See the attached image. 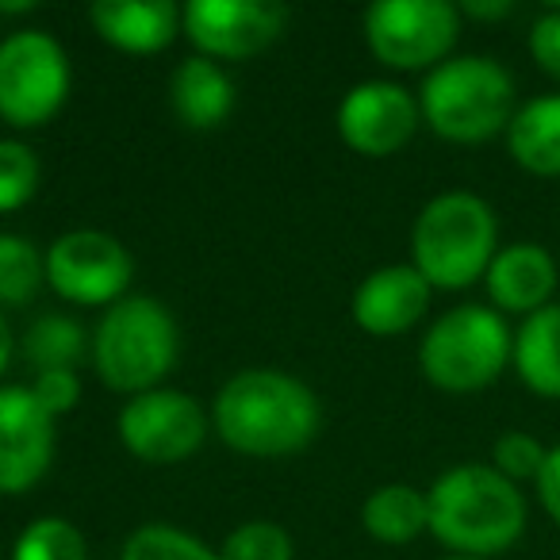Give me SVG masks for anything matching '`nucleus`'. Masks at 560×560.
Masks as SVG:
<instances>
[{"label":"nucleus","instance_id":"6","mask_svg":"<svg viewBox=\"0 0 560 560\" xmlns=\"http://www.w3.org/2000/svg\"><path fill=\"white\" fill-rule=\"evenodd\" d=\"M511 350L514 335L506 330L503 315L480 304H460L427 330L419 346V365L434 388L465 396L499 381Z\"/></svg>","mask_w":560,"mask_h":560},{"label":"nucleus","instance_id":"29","mask_svg":"<svg viewBox=\"0 0 560 560\" xmlns=\"http://www.w3.org/2000/svg\"><path fill=\"white\" fill-rule=\"evenodd\" d=\"M529 55L549 78L560 81V9H549L529 32Z\"/></svg>","mask_w":560,"mask_h":560},{"label":"nucleus","instance_id":"24","mask_svg":"<svg viewBox=\"0 0 560 560\" xmlns=\"http://www.w3.org/2000/svg\"><path fill=\"white\" fill-rule=\"evenodd\" d=\"M119 560H219V552H211L200 537L185 534V529L150 522L127 537Z\"/></svg>","mask_w":560,"mask_h":560},{"label":"nucleus","instance_id":"32","mask_svg":"<svg viewBox=\"0 0 560 560\" xmlns=\"http://www.w3.org/2000/svg\"><path fill=\"white\" fill-rule=\"evenodd\" d=\"M9 361H12V327H9V319L0 315V373L9 369Z\"/></svg>","mask_w":560,"mask_h":560},{"label":"nucleus","instance_id":"28","mask_svg":"<svg viewBox=\"0 0 560 560\" xmlns=\"http://www.w3.org/2000/svg\"><path fill=\"white\" fill-rule=\"evenodd\" d=\"M32 396L39 399V407L58 419V415H70L81 399V376L73 369H50V373H35Z\"/></svg>","mask_w":560,"mask_h":560},{"label":"nucleus","instance_id":"26","mask_svg":"<svg viewBox=\"0 0 560 560\" xmlns=\"http://www.w3.org/2000/svg\"><path fill=\"white\" fill-rule=\"evenodd\" d=\"M219 560H292V537L277 522H242L219 545Z\"/></svg>","mask_w":560,"mask_h":560},{"label":"nucleus","instance_id":"31","mask_svg":"<svg viewBox=\"0 0 560 560\" xmlns=\"http://www.w3.org/2000/svg\"><path fill=\"white\" fill-rule=\"evenodd\" d=\"M457 12H465V16H472V20H503L514 12V4L511 0H465Z\"/></svg>","mask_w":560,"mask_h":560},{"label":"nucleus","instance_id":"30","mask_svg":"<svg viewBox=\"0 0 560 560\" xmlns=\"http://www.w3.org/2000/svg\"><path fill=\"white\" fill-rule=\"evenodd\" d=\"M534 483H537V499H541L545 514L560 526V445L549 450V457H545V465Z\"/></svg>","mask_w":560,"mask_h":560},{"label":"nucleus","instance_id":"4","mask_svg":"<svg viewBox=\"0 0 560 560\" xmlns=\"http://www.w3.org/2000/svg\"><path fill=\"white\" fill-rule=\"evenodd\" d=\"M419 112L430 131L450 142H483L511 127L514 81L495 58H445L419 89Z\"/></svg>","mask_w":560,"mask_h":560},{"label":"nucleus","instance_id":"17","mask_svg":"<svg viewBox=\"0 0 560 560\" xmlns=\"http://www.w3.org/2000/svg\"><path fill=\"white\" fill-rule=\"evenodd\" d=\"M170 104L188 131H215L234 112V81L219 62L192 55L173 70Z\"/></svg>","mask_w":560,"mask_h":560},{"label":"nucleus","instance_id":"3","mask_svg":"<svg viewBox=\"0 0 560 560\" xmlns=\"http://www.w3.org/2000/svg\"><path fill=\"white\" fill-rule=\"evenodd\" d=\"M495 211L476 192H442L419 211L411 231L415 269L430 289H468L495 257Z\"/></svg>","mask_w":560,"mask_h":560},{"label":"nucleus","instance_id":"33","mask_svg":"<svg viewBox=\"0 0 560 560\" xmlns=\"http://www.w3.org/2000/svg\"><path fill=\"white\" fill-rule=\"evenodd\" d=\"M35 9V0H20V4H0V16H24Z\"/></svg>","mask_w":560,"mask_h":560},{"label":"nucleus","instance_id":"18","mask_svg":"<svg viewBox=\"0 0 560 560\" xmlns=\"http://www.w3.org/2000/svg\"><path fill=\"white\" fill-rule=\"evenodd\" d=\"M506 150L534 177H560V93L537 96L514 112Z\"/></svg>","mask_w":560,"mask_h":560},{"label":"nucleus","instance_id":"34","mask_svg":"<svg viewBox=\"0 0 560 560\" xmlns=\"http://www.w3.org/2000/svg\"><path fill=\"white\" fill-rule=\"evenodd\" d=\"M445 560H480V557H445Z\"/></svg>","mask_w":560,"mask_h":560},{"label":"nucleus","instance_id":"16","mask_svg":"<svg viewBox=\"0 0 560 560\" xmlns=\"http://www.w3.org/2000/svg\"><path fill=\"white\" fill-rule=\"evenodd\" d=\"M89 24L108 47L127 55H158L180 32V9L173 0H96Z\"/></svg>","mask_w":560,"mask_h":560},{"label":"nucleus","instance_id":"11","mask_svg":"<svg viewBox=\"0 0 560 560\" xmlns=\"http://www.w3.org/2000/svg\"><path fill=\"white\" fill-rule=\"evenodd\" d=\"M289 24V9L277 0H192L180 9V27L203 58H242L261 55L280 39Z\"/></svg>","mask_w":560,"mask_h":560},{"label":"nucleus","instance_id":"22","mask_svg":"<svg viewBox=\"0 0 560 560\" xmlns=\"http://www.w3.org/2000/svg\"><path fill=\"white\" fill-rule=\"evenodd\" d=\"M24 353L39 373L50 369H73L85 358V330L66 315H43L32 323L24 338Z\"/></svg>","mask_w":560,"mask_h":560},{"label":"nucleus","instance_id":"14","mask_svg":"<svg viewBox=\"0 0 560 560\" xmlns=\"http://www.w3.org/2000/svg\"><path fill=\"white\" fill-rule=\"evenodd\" d=\"M430 292L434 289L415 265H384V269L369 272L358 284V292H353V323L365 335L396 338L427 315Z\"/></svg>","mask_w":560,"mask_h":560},{"label":"nucleus","instance_id":"7","mask_svg":"<svg viewBox=\"0 0 560 560\" xmlns=\"http://www.w3.org/2000/svg\"><path fill=\"white\" fill-rule=\"evenodd\" d=\"M70 96V58L47 32H12L0 43V119L20 131L43 127Z\"/></svg>","mask_w":560,"mask_h":560},{"label":"nucleus","instance_id":"2","mask_svg":"<svg viewBox=\"0 0 560 560\" xmlns=\"http://www.w3.org/2000/svg\"><path fill=\"white\" fill-rule=\"evenodd\" d=\"M430 534L460 557L491 560L526 529V499L491 465H457L427 491Z\"/></svg>","mask_w":560,"mask_h":560},{"label":"nucleus","instance_id":"12","mask_svg":"<svg viewBox=\"0 0 560 560\" xmlns=\"http://www.w3.org/2000/svg\"><path fill=\"white\" fill-rule=\"evenodd\" d=\"M422 112L396 81H361L338 104V135L365 158H388L411 142Z\"/></svg>","mask_w":560,"mask_h":560},{"label":"nucleus","instance_id":"15","mask_svg":"<svg viewBox=\"0 0 560 560\" xmlns=\"http://www.w3.org/2000/svg\"><path fill=\"white\" fill-rule=\"evenodd\" d=\"M483 280H488V296L499 312L534 315L549 307L552 292H557V261L537 242H514V246L495 249Z\"/></svg>","mask_w":560,"mask_h":560},{"label":"nucleus","instance_id":"10","mask_svg":"<svg viewBox=\"0 0 560 560\" xmlns=\"http://www.w3.org/2000/svg\"><path fill=\"white\" fill-rule=\"evenodd\" d=\"M135 261L116 234L70 231L47 249V284L81 307H112L124 300Z\"/></svg>","mask_w":560,"mask_h":560},{"label":"nucleus","instance_id":"27","mask_svg":"<svg viewBox=\"0 0 560 560\" xmlns=\"http://www.w3.org/2000/svg\"><path fill=\"white\" fill-rule=\"evenodd\" d=\"M545 457H549V450H545L534 434H526V430H506V434L491 445V468H495V472H503L511 483L537 480Z\"/></svg>","mask_w":560,"mask_h":560},{"label":"nucleus","instance_id":"1","mask_svg":"<svg viewBox=\"0 0 560 560\" xmlns=\"http://www.w3.org/2000/svg\"><path fill=\"white\" fill-rule=\"evenodd\" d=\"M215 430L246 457H289L319 434V399L296 376L280 369H246L219 388L211 407Z\"/></svg>","mask_w":560,"mask_h":560},{"label":"nucleus","instance_id":"19","mask_svg":"<svg viewBox=\"0 0 560 560\" xmlns=\"http://www.w3.org/2000/svg\"><path fill=\"white\" fill-rule=\"evenodd\" d=\"M511 361L534 396L560 399V304L526 315L514 335Z\"/></svg>","mask_w":560,"mask_h":560},{"label":"nucleus","instance_id":"25","mask_svg":"<svg viewBox=\"0 0 560 560\" xmlns=\"http://www.w3.org/2000/svg\"><path fill=\"white\" fill-rule=\"evenodd\" d=\"M39 188V158L27 142L0 139V215L24 208Z\"/></svg>","mask_w":560,"mask_h":560},{"label":"nucleus","instance_id":"9","mask_svg":"<svg viewBox=\"0 0 560 560\" xmlns=\"http://www.w3.org/2000/svg\"><path fill=\"white\" fill-rule=\"evenodd\" d=\"M119 442L147 465H177L192 457L208 438V411L200 399L177 388H154L131 396L116 419Z\"/></svg>","mask_w":560,"mask_h":560},{"label":"nucleus","instance_id":"8","mask_svg":"<svg viewBox=\"0 0 560 560\" xmlns=\"http://www.w3.org/2000/svg\"><path fill=\"white\" fill-rule=\"evenodd\" d=\"M365 43L388 70H434L460 35L450 0H376L365 9Z\"/></svg>","mask_w":560,"mask_h":560},{"label":"nucleus","instance_id":"5","mask_svg":"<svg viewBox=\"0 0 560 560\" xmlns=\"http://www.w3.org/2000/svg\"><path fill=\"white\" fill-rule=\"evenodd\" d=\"M180 350L170 307L150 296H124L104 312L93 335V365L112 392H154Z\"/></svg>","mask_w":560,"mask_h":560},{"label":"nucleus","instance_id":"21","mask_svg":"<svg viewBox=\"0 0 560 560\" xmlns=\"http://www.w3.org/2000/svg\"><path fill=\"white\" fill-rule=\"evenodd\" d=\"M47 280V257L24 234H0V304L20 307L35 300Z\"/></svg>","mask_w":560,"mask_h":560},{"label":"nucleus","instance_id":"23","mask_svg":"<svg viewBox=\"0 0 560 560\" xmlns=\"http://www.w3.org/2000/svg\"><path fill=\"white\" fill-rule=\"evenodd\" d=\"M12 560H89V545L73 522L66 518H35L12 545Z\"/></svg>","mask_w":560,"mask_h":560},{"label":"nucleus","instance_id":"13","mask_svg":"<svg viewBox=\"0 0 560 560\" xmlns=\"http://www.w3.org/2000/svg\"><path fill=\"white\" fill-rule=\"evenodd\" d=\"M55 457V419L32 388H0V495H24Z\"/></svg>","mask_w":560,"mask_h":560},{"label":"nucleus","instance_id":"20","mask_svg":"<svg viewBox=\"0 0 560 560\" xmlns=\"http://www.w3.org/2000/svg\"><path fill=\"white\" fill-rule=\"evenodd\" d=\"M361 526L384 545H407L430 529V503L411 483H381L361 506Z\"/></svg>","mask_w":560,"mask_h":560}]
</instances>
